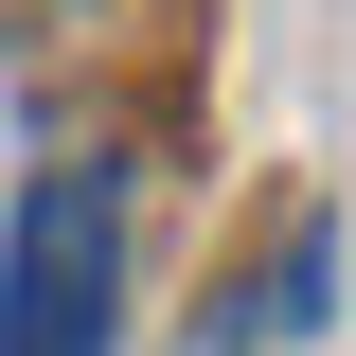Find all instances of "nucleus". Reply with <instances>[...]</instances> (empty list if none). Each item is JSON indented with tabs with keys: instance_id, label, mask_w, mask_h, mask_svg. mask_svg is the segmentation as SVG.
<instances>
[{
	"instance_id": "nucleus-3",
	"label": "nucleus",
	"mask_w": 356,
	"mask_h": 356,
	"mask_svg": "<svg viewBox=\"0 0 356 356\" xmlns=\"http://www.w3.org/2000/svg\"><path fill=\"white\" fill-rule=\"evenodd\" d=\"M54 18H72V0H0V36H54Z\"/></svg>"
},
{
	"instance_id": "nucleus-1",
	"label": "nucleus",
	"mask_w": 356,
	"mask_h": 356,
	"mask_svg": "<svg viewBox=\"0 0 356 356\" xmlns=\"http://www.w3.org/2000/svg\"><path fill=\"white\" fill-rule=\"evenodd\" d=\"M0 356H125V161L54 143L0 232Z\"/></svg>"
},
{
	"instance_id": "nucleus-2",
	"label": "nucleus",
	"mask_w": 356,
	"mask_h": 356,
	"mask_svg": "<svg viewBox=\"0 0 356 356\" xmlns=\"http://www.w3.org/2000/svg\"><path fill=\"white\" fill-rule=\"evenodd\" d=\"M321 267H339V250H321V214H303V232H285V267H267V303H250L267 339H303V321H321Z\"/></svg>"
}]
</instances>
